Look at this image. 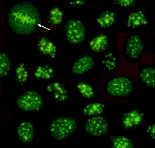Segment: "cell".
I'll return each instance as SVG.
<instances>
[{
	"instance_id": "6da1fadb",
	"label": "cell",
	"mask_w": 155,
	"mask_h": 148,
	"mask_svg": "<svg viewBox=\"0 0 155 148\" xmlns=\"http://www.w3.org/2000/svg\"><path fill=\"white\" fill-rule=\"evenodd\" d=\"M7 23L14 33L28 35L36 32L41 27V14L32 3L20 2L9 10L7 15Z\"/></svg>"
},
{
	"instance_id": "7a4b0ae2",
	"label": "cell",
	"mask_w": 155,
	"mask_h": 148,
	"mask_svg": "<svg viewBox=\"0 0 155 148\" xmlns=\"http://www.w3.org/2000/svg\"><path fill=\"white\" fill-rule=\"evenodd\" d=\"M77 127L74 119L69 117H60L51 122L49 132L57 140H61L71 135Z\"/></svg>"
},
{
	"instance_id": "3957f363",
	"label": "cell",
	"mask_w": 155,
	"mask_h": 148,
	"mask_svg": "<svg viewBox=\"0 0 155 148\" xmlns=\"http://www.w3.org/2000/svg\"><path fill=\"white\" fill-rule=\"evenodd\" d=\"M132 83L128 78L116 76L106 82L104 90L108 95L114 97H126L132 91Z\"/></svg>"
},
{
	"instance_id": "277c9868",
	"label": "cell",
	"mask_w": 155,
	"mask_h": 148,
	"mask_svg": "<svg viewBox=\"0 0 155 148\" xmlns=\"http://www.w3.org/2000/svg\"><path fill=\"white\" fill-rule=\"evenodd\" d=\"M65 33L67 41L74 45L83 42L86 36L84 25L82 21L76 19L67 21L65 28Z\"/></svg>"
},
{
	"instance_id": "5b68a950",
	"label": "cell",
	"mask_w": 155,
	"mask_h": 148,
	"mask_svg": "<svg viewBox=\"0 0 155 148\" xmlns=\"http://www.w3.org/2000/svg\"><path fill=\"white\" fill-rule=\"evenodd\" d=\"M17 104L18 107L23 111H38L42 107V99L37 92L30 90L18 97Z\"/></svg>"
},
{
	"instance_id": "8992f818",
	"label": "cell",
	"mask_w": 155,
	"mask_h": 148,
	"mask_svg": "<svg viewBox=\"0 0 155 148\" xmlns=\"http://www.w3.org/2000/svg\"><path fill=\"white\" fill-rule=\"evenodd\" d=\"M86 132L93 136H101L109 130V123L102 116H95L88 119L85 124Z\"/></svg>"
},
{
	"instance_id": "52a82bcc",
	"label": "cell",
	"mask_w": 155,
	"mask_h": 148,
	"mask_svg": "<svg viewBox=\"0 0 155 148\" xmlns=\"http://www.w3.org/2000/svg\"><path fill=\"white\" fill-rule=\"evenodd\" d=\"M144 44L142 39L137 35H131L127 39L125 46L126 55L131 59H137L143 52Z\"/></svg>"
},
{
	"instance_id": "ba28073f",
	"label": "cell",
	"mask_w": 155,
	"mask_h": 148,
	"mask_svg": "<svg viewBox=\"0 0 155 148\" xmlns=\"http://www.w3.org/2000/svg\"><path fill=\"white\" fill-rule=\"evenodd\" d=\"M143 113L137 109L131 110L125 113L122 118V124L126 130L135 129L142 123Z\"/></svg>"
},
{
	"instance_id": "9c48e42d",
	"label": "cell",
	"mask_w": 155,
	"mask_h": 148,
	"mask_svg": "<svg viewBox=\"0 0 155 148\" xmlns=\"http://www.w3.org/2000/svg\"><path fill=\"white\" fill-rule=\"evenodd\" d=\"M94 65V61L92 56L84 55L74 64L72 67V72L76 75L83 74L91 70Z\"/></svg>"
},
{
	"instance_id": "30bf717a",
	"label": "cell",
	"mask_w": 155,
	"mask_h": 148,
	"mask_svg": "<svg viewBox=\"0 0 155 148\" xmlns=\"http://www.w3.org/2000/svg\"><path fill=\"white\" fill-rule=\"evenodd\" d=\"M34 133L33 123L28 122H23L20 124L17 128L18 138L25 143H30L32 141Z\"/></svg>"
},
{
	"instance_id": "8fae6325",
	"label": "cell",
	"mask_w": 155,
	"mask_h": 148,
	"mask_svg": "<svg viewBox=\"0 0 155 148\" xmlns=\"http://www.w3.org/2000/svg\"><path fill=\"white\" fill-rule=\"evenodd\" d=\"M37 46L41 53L45 56L50 58L56 56L57 47L48 37L41 36L38 40Z\"/></svg>"
},
{
	"instance_id": "7c38bea8",
	"label": "cell",
	"mask_w": 155,
	"mask_h": 148,
	"mask_svg": "<svg viewBox=\"0 0 155 148\" xmlns=\"http://www.w3.org/2000/svg\"><path fill=\"white\" fill-rule=\"evenodd\" d=\"M47 89L57 102H63L68 97V93L65 86L59 82L50 83Z\"/></svg>"
},
{
	"instance_id": "4fadbf2b",
	"label": "cell",
	"mask_w": 155,
	"mask_h": 148,
	"mask_svg": "<svg viewBox=\"0 0 155 148\" xmlns=\"http://www.w3.org/2000/svg\"><path fill=\"white\" fill-rule=\"evenodd\" d=\"M148 20L142 11H135L131 13L127 19V25L130 28H139L147 25Z\"/></svg>"
},
{
	"instance_id": "5bb4252c",
	"label": "cell",
	"mask_w": 155,
	"mask_h": 148,
	"mask_svg": "<svg viewBox=\"0 0 155 148\" xmlns=\"http://www.w3.org/2000/svg\"><path fill=\"white\" fill-rule=\"evenodd\" d=\"M90 47L92 51L96 53H101L106 51L109 46L107 36L105 34H100L96 36L90 41Z\"/></svg>"
},
{
	"instance_id": "9a60e30c",
	"label": "cell",
	"mask_w": 155,
	"mask_h": 148,
	"mask_svg": "<svg viewBox=\"0 0 155 148\" xmlns=\"http://www.w3.org/2000/svg\"><path fill=\"white\" fill-rule=\"evenodd\" d=\"M104 105L100 103L87 104L82 109V113L86 116H98L104 113Z\"/></svg>"
},
{
	"instance_id": "2e32d148",
	"label": "cell",
	"mask_w": 155,
	"mask_h": 148,
	"mask_svg": "<svg viewBox=\"0 0 155 148\" xmlns=\"http://www.w3.org/2000/svg\"><path fill=\"white\" fill-rule=\"evenodd\" d=\"M140 78L142 82L150 87L155 86V69L152 67H146L140 73Z\"/></svg>"
},
{
	"instance_id": "e0dca14e",
	"label": "cell",
	"mask_w": 155,
	"mask_h": 148,
	"mask_svg": "<svg viewBox=\"0 0 155 148\" xmlns=\"http://www.w3.org/2000/svg\"><path fill=\"white\" fill-rule=\"evenodd\" d=\"M110 146L114 148H134V146L130 139L123 136H116L112 138Z\"/></svg>"
},
{
	"instance_id": "ac0fdd59",
	"label": "cell",
	"mask_w": 155,
	"mask_h": 148,
	"mask_svg": "<svg viewBox=\"0 0 155 148\" xmlns=\"http://www.w3.org/2000/svg\"><path fill=\"white\" fill-rule=\"evenodd\" d=\"M54 74L53 69L49 65L37 66L34 72L35 77L41 80L50 79L54 77Z\"/></svg>"
},
{
	"instance_id": "d6986e66",
	"label": "cell",
	"mask_w": 155,
	"mask_h": 148,
	"mask_svg": "<svg viewBox=\"0 0 155 148\" xmlns=\"http://www.w3.org/2000/svg\"><path fill=\"white\" fill-rule=\"evenodd\" d=\"M63 12L58 7L51 9L48 15V22L52 27H58L62 23L63 19Z\"/></svg>"
},
{
	"instance_id": "ffe728a7",
	"label": "cell",
	"mask_w": 155,
	"mask_h": 148,
	"mask_svg": "<svg viewBox=\"0 0 155 148\" xmlns=\"http://www.w3.org/2000/svg\"><path fill=\"white\" fill-rule=\"evenodd\" d=\"M115 14L111 11H107L103 12L97 18V21L99 25L102 28H108L113 25L115 21Z\"/></svg>"
},
{
	"instance_id": "44dd1931",
	"label": "cell",
	"mask_w": 155,
	"mask_h": 148,
	"mask_svg": "<svg viewBox=\"0 0 155 148\" xmlns=\"http://www.w3.org/2000/svg\"><path fill=\"white\" fill-rule=\"evenodd\" d=\"M11 63L8 56L3 52L0 54V77L7 76L11 69Z\"/></svg>"
},
{
	"instance_id": "7402d4cb",
	"label": "cell",
	"mask_w": 155,
	"mask_h": 148,
	"mask_svg": "<svg viewBox=\"0 0 155 148\" xmlns=\"http://www.w3.org/2000/svg\"><path fill=\"white\" fill-rule=\"evenodd\" d=\"M77 88L82 96L87 99L93 98L95 95L93 88L85 81H81L77 85Z\"/></svg>"
},
{
	"instance_id": "603a6c76",
	"label": "cell",
	"mask_w": 155,
	"mask_h": 148,
	"mask_svg": "<svg viewBox=\"0 0 155 148\" xmlns=\"http://www.w3.org/2000/svg\"><path fill=\"white\" fill-rule=\"evenodd\" d=\"M16 78L20 83H22L26 81L28 77V72L23 64H20L16 69Z\"/></svg>"
},
{
	"instance_id": "cb8c5ba5",
	"label": "cell",
	"mask_w": 155,
	"mask_h": 148,
	"mask_svg": "<svg viewBox=\"0 0 155 148\" xmlns=\"http://www.w3.org/2000/svg\"><path fill=\"white\" fill-rule=\"evenodd\" d=\"M113 3L117 5L123 7H131L136 5L134 0H115Z\"/></svg>"
},
{
	"instance_id": "d4e9b609",
	"label": "cell",
	"mask_w": 155,
	"mask_h": 148,
	"mask_svg": "<svg viewBox=\"0 0 155 148\" xmlns=\"http://www.w3.org/2000/svg\"><path fill=\"white\" fill-rule=\"evenodd\" d=\"M155 126L154 124H152L148 126L147 129V132L148 133L151 137L155 140Z\"/></svg>"
},
{
	"instance_id": "484cf974",
	"label": "cell",
	"mask_w": 155,
	"mask_h": 148,
	"mask_svg": "<svg viewBox=\"0 0 155 148\" xmlns=\"http://www.w3.org/2000/svg\"><path fill=\"white\" fill-rule=\"evenodd\" d=\"M71 4L74 6H80L83 5L84 1H71Z\"/></svg>"
}]
</instances>
